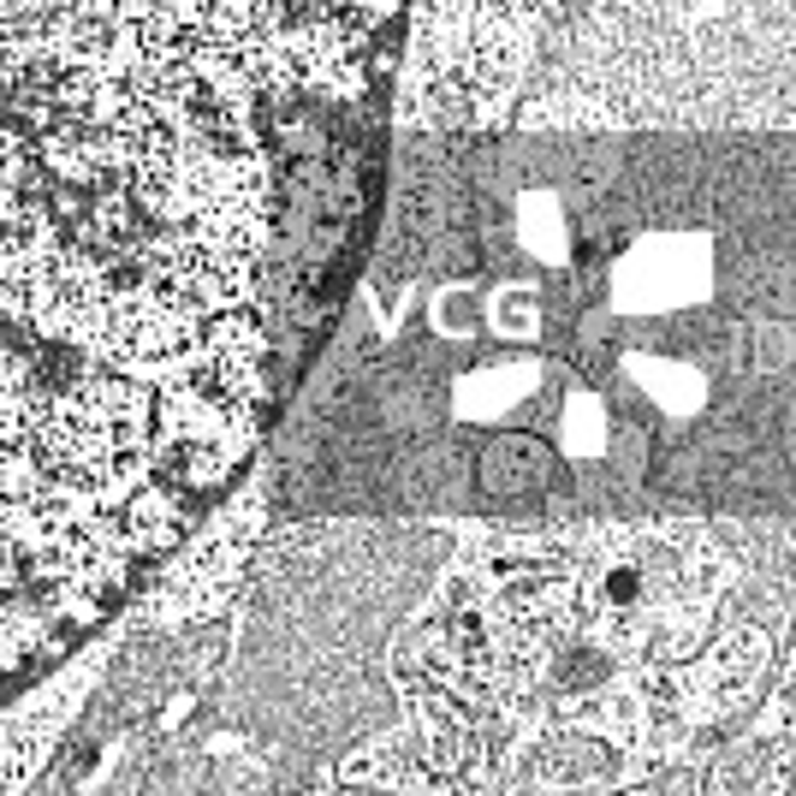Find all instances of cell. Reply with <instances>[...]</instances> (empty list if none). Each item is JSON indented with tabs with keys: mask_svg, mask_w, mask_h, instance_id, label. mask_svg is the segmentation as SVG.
I'll return each mask as SVG.
<instances>
[{
	"mask_svg": "<svg viewBox=\"0 0 796 796\" xmlns=\"http://www.w3.org/2000/svg\"><path fill=\"white\" fill-rule=\"evenodd\" d=\"M482 476H488V488H511V494H523V488H541L553 476V458L535 446V440H500V446L488 452Z\"/></svg>",
	"mask_w": 796,
	"mask_h": 796,
	"instance_id": "cell-2",
	"label": "cell"
},
{
	"mask_svg": "<svg viewBox=\"0 0 796 796\" xmlns=\"http://www.w3.org/2000/svg\"><path fill=\"white\" fill-rule=\"evenodd\" d=\"M416 0H0V202L268 191L387 137Z\"/></svg>",
	"mask_w": 796,
	"mask_h": 796,
	"instance_id": "cell-1",
	"label": "cell"
}]
</instances>
